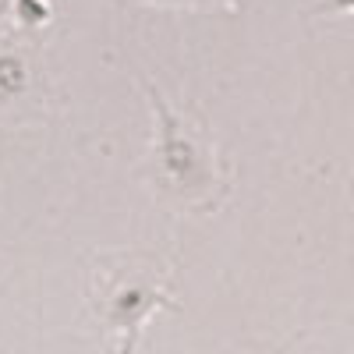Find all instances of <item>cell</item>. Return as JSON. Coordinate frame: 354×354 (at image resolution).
I'll return each mask as SVG.
<instances>
[{
	"mask_svg": "<svg viewBox=\"0 0 354 354\" xmlns=\"http://www.w3.org/2000/svg\"><path fill=\"white\" fill-rule=\"evenodd\" d=\"M308 15H354V0H315Z\"/></svg>",
	"mask_w": 354,
	"mask_h": 354,
	"instance_id": "cell-5",
	"label": "cell"
},
{
	"mask_svg": "<svg viewBox=\"0 0 354 354\" xmlns=\"http://www.w3.org/2000/svg\"><path fill=\"white\" fill-rule=\"evenodd\" d=\"M142 4H153V8H195V4H209V0H142Z\"/></svg>",
	"mask_w": 354,
	"mask_h": 354,
	"instance_id": "cell-6",
	"label": "cell"
},
{
	"mask_svg": "<svg viewBox=\"0 0 354 354\" xmlns=\"http://www.w3.org/2000/svg\"><path fill=\"white\" fill-rule=\"evenodd\" d=\"M25 85V68L18 57H0V96H15Z\"/></svg>",
	"mask_w": 354,
	"mask_h": 354,
	"instance_id": "cell-4",
	"label": "cell"
},
{
	"mask_svg": "<svg viewBox=\"0 0 354 354\" xmlns=\"http://www.w3.org/2000/svg\"><path fill=\"white\" fill-rule=\"evenodd\" d=\"M160 305H167V294L160 287H153V283L124 280V283L110 287V294H106V322L124 337V347H121L124 354H131L142 322L149 319Z\"/></svg>",
	"mask_w": 354,
	"mask_h": 354,
	"instance_id": "cell-2",
	"label": "cell"
},
{
	"mask_svg": "<svg viewBox=\"0 0 354 354\" xmlns=\"http://www.w3.org/2000/svg\"><path fill=\"white\" fill-rule=\"evenodd\" d=\"M145 88H149V103L156 110V145H153L156 170L170 188L185 192V195H198L205 185L216 181L213 145L202 142L198 131L160 100L156 85L145 82Z\"/></svg>",
	"mask_w": 354,
	"mask_h": 354,
	"instance_id": "cell-1",
	"label": "cell"
},
{
	"mask_svg": "<svg viewBox=\"0 0 354 354\" xmlns=\"http://www.w3.org/2000/svg\"><path fill=\"white\" fill-rule=\"evenodd\" d=\"M15 18L21 28H43L53 18L50 0H15Z\"/></svg>",
	"mask_w": 354,
	"mask_h": 354,
	"instance_id": "cell-3",
	"label": "cell"
}]
</instances>
